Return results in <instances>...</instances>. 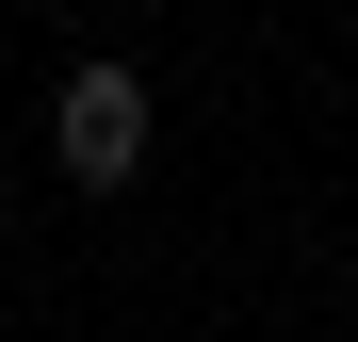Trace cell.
<instances>
[{
	"label": "cell",
	"instance_id": "1",
	"mask_svg": "<svg viewBox=\"0 0 358 342\" xmlns=\"http://www.w3.org/2000/svg\"><path fill=\"white\" fill-rule=\"evenodd\" d=\"M49 163H66L82 196H131V180H147V66H66V98H49Z\"/></svg>",
	"mask_w": 358,
	"mask_h": 342
}]
</instances>
